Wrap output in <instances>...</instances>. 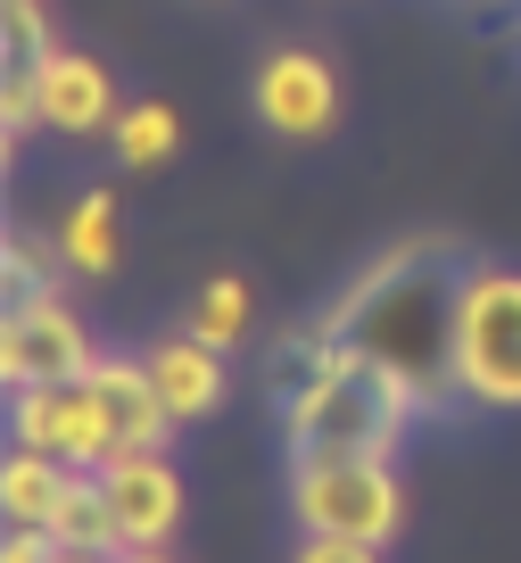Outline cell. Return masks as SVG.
Listing matches in <instances>:
<instances>
[{
  "mask_svg": "<svg viewBox=\"0 0 521 563\" xmlns=\"http://www.w3.org/2000/svg\"><path fill=\"white\" fill-rule=\"evenodd\" d=\"M91 406L108 415V431H117V448H166L174 431V406L157 398L149 382V356H100V365L84 373Z\"/></svg>",
  "mask_w": 521,
  "mask_h": 563,
  "instance_id": "30bf717a",
  "label": "cell"
},
{
  "mask_svg": "<svg viewBox=\"0 0 521 563\" xmlns=\"http://www.w3.org/2000/svg\"><path fill=\"white\" fill-rule=\"evenodd\" d=\"M0 563H58V539H51V530H34V522H9Z\"/></svg>",
  "mask_w": 521,
  "mask_h": 563,
  "instance_id": "ac0fdd59",
  "label": "cell"
},
{
  "mask_svg": "<svg viewBox=\"0 0 521 563\" xmlns=\"http://www.w3.org/2000/svg\"><path fill=\"white\" fill-rule=\"evenodd\" d=\"M108 150H117L124 166H166L174 150H182V117H174L166 100H133L108 124Z\"/></svg>",
  "mask_w": 521,
  "mask_h": 563,
  "instance_id": "5bb4252c",
  "label": "cell"
},
{
  "mask_svg": "<svg viewBox=\"0 0 521 563\" xmlns=\"http://www.w3.org/2000/svg\"><path fill=\"white\" fill-rule=\"evenodd\" d=\"M51 257H58V241L42 249V241H25V232H9V299H34V290H58V282H51Z\"/></svg>",
  "mask_w": 521,
  "mask_h": 563,
  "instance_id": "2e32d148",
  "label": "cell"
},
{
  "mask_svg": "<svg viewBox=\"0 0 521 563\" xmlns=\"http://www.w3.org/2000/svg\"><path fill=\"white\" fill-rule=\"evenodd\" d=\"M58 265L84 282H108L124 265V232H117V191H75L67 216H58Z\"/></svg>",
  "mask_w": 521,
  "mask_h": 563,
  "instance_id": "8fae6325",
  "label": "cell"
},
{
  "mask_svg": "<svg viewBox=\"0 0 521 563\" xmlns=\"http://www.w3.org/2000/svg\"><path fill=\"white\" fill-rule=\"evenodd\" d=\"M248 108L274 141H323L340 124V75L314 51H274L257 75H248Z\"/></svg>",
  "mask_w": 521,
  "mask_h": 563,
  "instance_id": "5b68a950",
  "label": "cell"
},
{
  "mask_svg": "<svg viewBox=\"0 0 521 563\" xmlns=\"http://www.w3.org/2000/svg\"><path fill=\"white\" fill-rule=\"evenodd\" d=\"M447 382L464 406L521 415V274L464 265L447 282Z\"/></svg>",
  "mask_w": 521,
  "mask_h": 563,
  "instance_id": "7a4b0ae2",
  "label": "cell"
},
{
  "mask_svg": "<svg viewBox=\"0 0 521 563\" xmlns=\"http://www.w3.org/2000/svg\"><path fill=\"white\" fill-rule=\"evenodd\" d=\"M290 563H381V547H365V539H323V530H307Z\"/></svg>",
  "mask_w": 521,
  "mask_h": 563,
  "instance_id": "e0dca14e",
  "label": "cell"
},
{
  "mask_svg": "<svg viewBox=\"0 0 521 563\" xmlns=\"http://www.w3.org/2000/svg\"><path fill=\"white\" fill-rule=\"evenodd\" d=\"M58 563H124V555H91V547H58Z\"/></svg>",
  "mask_w": 521,
  "mask_h": 563,
  "instance_id": "d6986e66",
  "label": "cell"
},
{
  "mask_svg": "<svg viewBox=\"0 0 521 563\" xmlns=\"http://www.w3.org/2000/svg\"><path fill=\"white\" fill-rule=\"evenodd\" d=\"M34 108H42V124L67 133V141H91V133H108V124L124 117L117 75H108L91 51H58V42L42 51V67H34Z\"/></svg>",
  "mask_w": 521,
  "mask_h": 563,
  "instance_id": "ba28073f",
  "label": "cell"
},
{
  "mask_svg": "<svg viewBox=\"0 0 521 563\" xmlns=\"http://www.w3.org/2000/svg\"><path fill=\"white\" fill-rule=\"evenodd\" d=\"M58 547H91V555H124V530H117V506H108V489H100V473H75L67 481V497H58V514L51 522Z\"/></svg>",
  "mask_w": 521,
  "mask_h": 563,
  "instance_id": "4fadbf2b",
  "label": "cell"
},
{
  "mask_svg": "<svg viewBox=\"0 0 521 563\" xmlns=\"http://www.w3.org/2000/svg\"><path fill=\"white\" fill-rule=\"evenodd\" d=\"M9 440L51 448V456L84 464V473H100V464L117 456V431H108V415L91 406V389H84V382H58V389H9Z\"/></svg>",
  "mask_w": 521,
  "mask_h": 563,
  "instance_id": "8992f818",
  "label": "cell"
},
{
  "mask_svg": "<svg viewBox=\"0 0 521 563\" xmlns=\"http://www.w3.org/2000/svg\"><path fill=\"white\" fill-rule=\"evenodd\" d=\"M290 514L298 530H323V539L389 547L406 530V489L389 456H290Z\"/></svg>",
  "mask_w": 521,
  "mask_h": 563,
  "instance_id": "3957f363",
  "label": "cell"
},
{
  "mask_svg": "<svg viewBox=\"0 0 521 563\" xmlns=\"http://www.w3.org/2000/svg\"><path fill=\"white\" fill-rule=\"evenodd\" d=\"M431 406V389L406 365H389L365 340H340L314 382L281 398V440L290 456H398L406 422Z\"/></svg>",
  "mask_w": 521,
  "mask_h": 563,
  "instance_id": "6da1fadb",
  "label": "cell"
},
{
  "mask_svg": "<svg viewBox=\"0 0 521 563\" xmlns=\"http://www.w3.org/2000/svg\"><path fill=\"white\" fill-rule=\"evenodd\" d=\"M248 323H257V299H248V282L241 274H208L199 282V299H191V332L215 340V349H241Z\"/></svg>",
  "mask_w": 521,
  "mask_h": 563,
  "instance_id": "9a60e30c",
  "label": "cell"
},
{
  "mask_svg": "<svg viewBox=\"0 0 521 563\" xmlns=\"http://www.w3.org/2000/svg\"><path fill=\"white\" fill-rule=\"evenodd\" d=\"M100 489L117 506L124 547H166L174 522H182V473H174L166 448H117L100 464Z\"/></svg>",
  "mask_w": 521,
  "mask_h": 563,
  "instance_id": "52a82bcc",
  "label": "cell"
},
{
  "mask_svg": "<svg viewBox=\"0 0 521 563\" xmlns=\"http://www.w3.org/2000/svg\"><path fill=\"white\" fill-rule=\"evenodd\" d=\"M232 349H215V340H199L191 323L174 340H149V382H157V398L174 406V422H208L215 406H224V389H232V365H224Z\"/></svg>",
  "mask_w": 521,
  "mask_h": 563,
  "instance_id": "9c48e42d",
  "label": "cell"
},
{
  "mask_svg": "<svg viewBox=\"0 0 521 563\" xmlns=\"http://www.w3.org/2000/svg\"><path fill=\"white\" fill-rule=\"evenodd\" d=\"M84 473V464H67V456H51V448H25V440H9V456H0V514L9 522H51L58 514V497H67V481Z\"/></svg>",
  "mask_w": 521,
  "mask_h": 563,
  "instance_id": "7c38bea8",
  "label": "cell"
},
{
  "mask_svg": "<svg viewBox=\"0 0 521 563\" xmlns=\"http://www.w3.org/2000/svg\"><path fill=\"white\" fill-rule=\"evenodd\" d=\"M124 563H174L166 547H124Z\"/></svg>",
  "mask_w": 521,
  "mask_h": 563,
  "instance_id": "ffe728a7",
  "label": "cell"
},
{
  "mask_svg": "<svg viewBox=\"0 0 521 563\" xmlns=\"http://www.w3.org/2000/svg\"><path fill=\"white\" fill-rule=\"evenodd\" d=\"M91 365H100V349H91L84 316L58 290L9 299V316H0V373H9V389H58V382H84Z\"/></svg>",
  "mask_w": 521,
  "mask_h": 563,
  "instance_id": "277c9868",
  "label": "cell"
}]
</instances>
